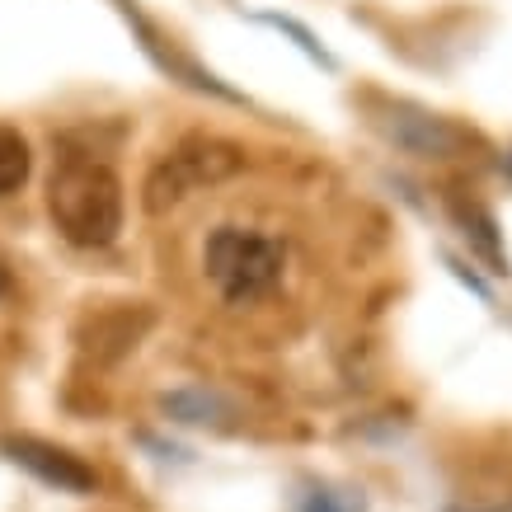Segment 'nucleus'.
Listing matches in <instances>:
<instances>
[{
  "label": "nucleus",
  "instance_id": "39448f33",
  "mask_svg": "<svg viewBox=\"0 0 512 512\" xmlns=\"http://www.w3.org/2000/svg\"><path fill=\"white\" fill-rule=\"evenodd\" d=\"M395 123H381L390 141H400L404 151H419V156H456L466 146V132L447 118H433V113H414V109H395L390 113Z\"/></svg>",
  "mask_w": 512,
  "mask_h": 512
},
{
  "label": "nucleus",
  "instance_id": "20e7f679",
  "mask_svg": "<svg viewBox=\"0 0 512 512\" xmlns=\"http://www.w3.org/2000/svg\"><path fill=\"white\" fill-rule=\"evenodd\" d=\"M0 451L24 466L29 475H38L43 484L62 489V494H94L99 489V475H94L80 456H71L66 447H52V442H38V437H5Z\"/></svg>",
  "mask_w": 512,
  "mask_h": 512
},
{
  "label": "nucleus",
  "instance_id": "6e6552de",
  "mask_svg": "<svg viewBox=\"0 0 512 512\" xmlns=\"http://www.w3.org/2000/svg\"><path fill=\"white\" fill-rule=\"evenodd\" d=\"M259 19H264V24H273V29H282V33H287V38H292L296 47H301V52H306V57H311V62H320V66H325V71H329V66H334V57H329L325 47H320V38H315V33L306 29V24H296L292 15H259Z\"/></svg>",
  "mask_w": 512,
  "mask_h": 512
},
{
  "label": "nucleus",
  "instance_id": "423d86ee",
  "mask_svg": "<svg viewBox=\"0 0 512 512\" xmlns=\"http://www.w3.org/2000/svg\"><path fill=\"white\" fill-rule=\"evenodd\" d=\"M29 141L19 137L15 127H0V198H10L29 179Z\"/></svg>",
  "mask_w": 512,
  "mask_h": 512
},
{
  "label": "nucleus",
  "instance_id": "f03ea898",
  "mask_svg": "<svg viewBox=\"0 0 512 512\" xmlns=\"http://www.w3.org/2000/svg\"><path fill=\"white\" fill-rule=\"evenodd\" d=\"M202 268L231 306H249L268 296L282 282V268H287V249L282 240L264 231H245V226H217L207 235V249H202Z\"/></svg>",
  "mask_w": 512,
  "mask_h": 512
},
{
  "label": "nucleus",
  "instance_id": "0eeeda50",
  "mask_svg": "<svg viewBox=\"0 0 512 512\" xmlns=\"http://www.w3.org/2000/svg\"><path fill=\"white\" fill-rule=\"evenodd\" d=\"M226 409L221 395L212 390H179V395H165V414H174L179 423H217V414Z\"/></svg>",
  "mask_w": 512,
  "mask_h": 512
},
{
  "label": "nucleus",
  "instance_id": "7ed1b4c3",
  "mask_svg": "<svg viewBox=\"0 0 512 512\" xmlns=\"http://www.w3.org/2000/svg\"><path fill=\"white\" fill-rule=\"evenodd\" d=\"M240 165H245V156L231 141H217V137L179 141L170 156L151 170V179H146V212H170L174 202H184L193 188L217 184V179L235 174Z\"/></svg>",
  "mask_w": 512,
  "mask_h": 512
},
{
  "label": "nucleus",
  "instance_id": "1a4fd4ad",
  "mask_svg": "<svg viewBox=\"0 0 512 512\" xmlns=\"http://www.w3.org/2000/svg\"><path fill=\"white\" fill-rule=\"evenodd\" d=\"M10 292V264H5V254H0V296Z\"/></svg>",
  "mask_w": 512,
  "mask_h": 512
},
{
  "label": "nucleus",
  "instance_id": "f257e3e1",
  "mask_svg": "<svg viewBox=\"0 0 512 512\" xmlns=\"http://www.w3.org/2000/svg\"><path fill=\"white\" fill-rule=\"evenodd\" d=\"M47 212L76 249H104L123 231V184L109 160L66 151L47 184Z\"/></svg>",
  "mask_w": 512,
  "mask_h": 512
}]
</instances>
